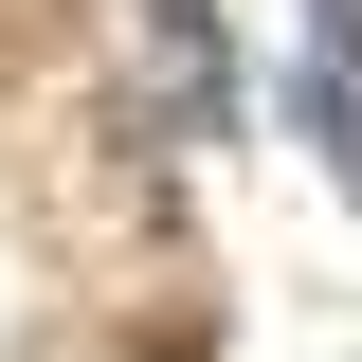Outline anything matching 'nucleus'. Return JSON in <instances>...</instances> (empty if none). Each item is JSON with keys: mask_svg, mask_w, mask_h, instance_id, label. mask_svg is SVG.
<instances>
[{"mask_svg": "<svg viewBox=\"0 0 362 362\" xmlns=\"http://www.w3.org/2000/svg\"><path fill=\"white\" fill-rule=\"evenodd\" d=\"M145 90L163 127H235V0H145Z\"/></svg>", "mask_w": 362, "mask_h": 362, "instance_id": "nucleus-1", "label": "nucleus"}, {"mask_svg": "<svg viewBox=\"0 0 362 362\" xmlns=\"http://www.w3.org/2000/svg\"><path fill=\"white\" fill-rule=\"evenodd\" d=\"M290 109H308V163L362 199V73H344V54H308V73H290Z\"/></svg>", "mask_w": 362, "mask_h": 362, "instance_id": "nucleus-2", "label": "nucleus"}]
</instances>
